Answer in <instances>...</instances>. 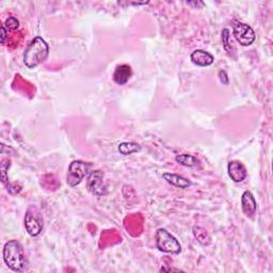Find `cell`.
I'll use <instances>...</instances> for the list:
<instances>
[{"instance_id":"obj_1","label":"cell","mask_w":273,"mask_h":273,"mask_svg":"<svg viewBox=\"0 0 273 273\" xmlns=\"http://www.w3.org/2000/svg\"><path fill=\"white\" fill-rule=\"evenodd\" d=\"M4 260L6 265L15 272H23L27 268V258L23 245L17 240H10L5 244Z\"/></svg>"},{"instance_id":"obj_2","label":"cell","mask_w":273,"mask_h":273,"mask_svg":"<svg viewBox=\"0 0 273 273\" xmlns=\"http://www.w3.org/2000/svg\"><path fill=\"white\" fill-rule=\"evenodd\" d=\"M49 53L48 44L41 36H36L26 48L24 63L27 67L34 69L47 59Z\"/></svg>"},{"instance_id":"obj_3","label":"cell","mask_w":273,"mask_h":273,"mask_svg":"<svg viewBox=\"0 0 273 273\" xmlns=\"http://www.w3.org/2000/svg\"><path fill=\"white\" fill-rule=\"evenodd\" d=\"M155 238H156V247L160 252L170 254H179L181 252L179 241L167 230H157Z\"/></svg>"},{"instance_id":"obj_4","label":"cell","mask_w":273,"mask_h":273,"mask_svg":"<svg viewBox=\"0 0 273 273\" xmlns=\"http://www.w3.org/2000/svg\"><path fill=\"white\" fill-rule=\"evenodd\" d=\"M91 167H92V165L89 162L81 160L73 161L70 165L67 172V185L70 187H76L79 185L89 173Z\"/></svg>"},{"instance_id":"obj_5","label":"cell","mask_w":273,"mask_h":273,"mask_svg":"<svg viewBox=\"0 0 273 273\" xmlns=\"http://www.w3.org/2000/svg\"><path fill=\"white\" fill-rule=\"evenodd\" d=\"M25 227L27 233L32 237H36L41 234L43 230V218L36 208H28L25 216Z\"/></svg>"},{"instance_id":"obj_6","label":"cell","mask_w":273,"mask_h":273,"mask_svg":"<svg viewBox=\"0 0 273 273\" xmlns=\"http://www.w3.org/2000/svg\"><path fill=\"white\" fill-rule=\"evenodd\" d=\"M87 188L91 193L96 196H104L107 194V186L104 180V173L101 170H96L91 173L88 178Z\"/></svg>"},{"instance_id":"obj_7","label":"cell","mask_w":273,"mask_h":273,"mask_svg":"<svg viewBox=\"0 0 273 273\" xmlns=\"http://www.w3.org/2000/svg\"><path fill=\"white\" fill-rule=\"evenodd\" d=\"M234 36L242 46H250L255 41V32L247 24L238 23L234 26Z\"/></svg>"},{"instance_id":"obj_8","label":"cell","mask_w":273,"mask_h":273,"mask_svg":"<svg viewBox=\"0 0 273 273\" xmlns=\"http://www.w3.org/2000/svg\"><path fill=\"white\" fill-rule=\"evenodd\" d=\"M227 173L229 176L235 183H241L245 178H247L248 172L245 167L238 160L230 161L227 165Z\"/></svg>"},{"instance_id":"obj_9","label":"cell","mask_w":273,"mask_h":273,"mask_svg":"<svg viewBox=\"0 0 273 273\" xmlns=\"http://www.w3.org/2000/svg\"><path fill=\"white\" fill-rule=\"evenodd\" d=\"M241 207H242V212L243 214L252 218L256 213V199L254 197V195L250 192V191H245L243 192L242 196H241Z\"/></svg>"},{"instance_id":"obj_10","label":"cell","mask_w":273,"mask_h":273,"mask_svg":"<svg viewBox=\"0 0 273 273\" xmlns=\"http://www.w3.org/2000/svg\"><path fill=\"white\" fill-rule=\"evenodd\" d=\"M190 58H191V61H192V63H194L195 65L202 66V67L212 65L215 61L213 54L203 49L194 50L192 53H191Z\"/></svg>"},{"instance_id":"obj_11","label":"cell","mask_w":273,"mask_h":273,"mask_svg":"<svg viewBox=\"0 0 273 273\" xmlns=\"http://www.w3.org/2000/svg\"><path fill=\"white\" fill-rule=\"evenodd\" d=\"M132 75V71L131 67L127 64H122L116 66L114 73H113V81L119 86H124L128 80L130 79Z\"/></svg>"},{"instance_id":"obj_12","label":"cell","mask_w":273,"mask_h":273,"mask_svg":"<svg viewBox=\"0 0 273 273\" xmlns=\"http://www.w3.org/2000/svg\"><path fill=\"white\" fill-rule=\"evenodd\" d=\"M163 178H165L169 184L172 186L181 188V189H186L191 186V181L183 176H180L178 174H173V173H163Z\"/></svg>"},{"instance_id":"obj_13","label":"cell","mask_w":273,"mask_h":273,"mask_svg":"<svg viewBox=\"0 0 273 273\" xmlns=\"http://www.w3.org/2000/svg\"><path fill=\"white\" fill-rule=\"evenodd\" d=\"M141 151V147L134 142H124L119 145V152L122 155H130L133 153H139Z\"/></svg>"},{"instance_id":"obj_14","label":"cell","mask_w":273,"mask_h":273,"mask_svg":"<svg viewBox=\"0 0 273 273\" xmlns=\"http://www.w3.org/2000/svg\"><path fill=\"white\" fill-rule=\"evenodd\" d=\"M175 160L179 165H183L185 167H195L198 163V160L194 156H191V155L188 154L178 155V156L175 157Z\"/></svg>"},{"instance_id":"obj_15","label":"cell","mask_w":273,"mask_h":273,"mask_svg":"<svg viewBox=\"0 0 273 273\" xmlns=\"http://www.w3.org/2000/svg\"><path fill=\"white\" fill-rule=\"evenodd\" d=\"M5 26L8 30H16V29H18V27H20V22H18L16 17L11 16V17L7 18Z\"/></svg>"},{"instance_id":"obj_16","label":"cell","mask_w":273,"mask_h":273,"mask_svg":"<svg viewBox=\"0 0 273 273\" xmlns=\"http://www.w3.org/2000/svg\"><path fill=\"white\" fill-rule=\"evenodd\" d=\"M222 43L223 47L227 52L231 51V43H230V31L229 29H223L222 31Z\"/></svg>"},{"instance_id":"obj_17","label":"cell","mask_w":273,"mask_h":273,"mask_svg":"<svg viewBox=\"0 0 273 273\" xmlns=\"http://www.w3.org/2000/svg\"><path fill=\"white\" fill-rule=\"evenodd\" d=\"M10 167V160H5L3 163H2V173H3V181L4 183H6L7 181V175H6V173H7V168Z\"/></svg>"},{"instance_id":"obj_18","label":"cell","mask_w":273,"mask_h":273,"mask_svg":"<svg viewBox=\"0 0 273 273\" xmlns=\"http://www.w3.org/2000/svg\"><path fill=\"white\" fill-rule=\"evenodd\" d=\"M219 77H220V80L222 81V84H224V85L229 84V78H227V75L224 71L219 72Z\"/></svg>"},{"instance_id":"obj_19","label":"cell","mask_w":273,"mask_h":273,"mask_svg":"<svg viewBox=\"0 0 273 273\" xmlns=\"http://www.w3.org/2000/svg\"><path fill=\"white\" fill-rule=\"evenodd\" d=\"M2 31H3V34H2V43L5 44L6 43V38H7V28H6L5 25L2 26Z\"/></svg>"}]
</instances>
